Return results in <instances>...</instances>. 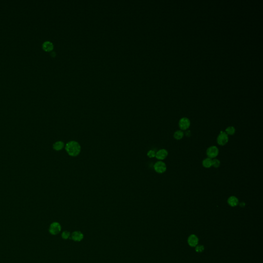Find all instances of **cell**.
Wrapping results in <instances>:
<instances>
[{
	"instance_id": "obj_11",
	"label": "cell",
	"mask_w": 263,
	"mask_h": 263,
	"mask_svg": "<svg viewBox=\"0 0 263 263\" xmlns=\"http://www.w3.org/2000/svg\"><path fill=\"white\" fill-rule=\"evenodd\" d=\"M64 147V143L62 141H58L56 142L53 144V148L57 151H61Z\"/></svg>"
},
{
	"instance_id": "obj_10",
	"label": "cell",
	"mask_w": 263,
	"mask_h": 263,
	"mask_svg": "<svg viewBox=\"0 0 263 263\" xmlns=\"http://www.w3.org/2000/svg\"><path fill=\"white\" fill-rule=\"evenodd\" d=\"M227 202L229 206L233 207L237 206L239 203L238 198L234 196H231L229 197V198L228 199Z\"/></svg>"
},
{
	"instance_id": "obj_5",
	"label": "cell",
	"mask_w": 263,
	"mask_h": 263,
	"mask_svg": "<svg viewBox=\"0 0 263 263\" xmlns=\"http://www.w3.org/2000/svg\"><path fill=\"white\" fill-rule=\"evenodd\" d=\"M206 153L208 158H215L219 153V150L216 146H211L207 149Z\"/></svg>"
},
{
	"instance_id": "obj_7",
	"label": "cell",
	"mask_w": 263,
	"mask_h": 263,
	"mask_svg": "<svg viewBox=\"0 0 263 263\" xmlns=\"http://www.w3.org/2000/svg\"><path fill=\"white\" fill-rule=\"evenodd\" d=\"M168 155V152L166 149H160L156 153L155 157L159 160H162L166 158Z\"/></svg>"
},
{
	"instance_id": "obj_19",
	"label": "cell",
	"mask_w": 263,
	"mask_h": 263,
	"mask_svg": "<svg viewBox=\"0 0 263 263\" xmlns=\"http://www.w3.org/2000/svg\"><path fill=\"white\" fill-rule=\"evenodd\" d=\"M195 250L197 252L201 253L204 250V247L203 246H201V245L196 246V248H195Z\"/></svg>"
},
{
	"instance_id": "obj_4",
	"label": "cell",
	"mask_w": 263,
	"mask_h": 263,
	"mask_svg": "<svg viewBox=\"0 0 263 263\" xmlns=\"http://www.w3.org/2000/svg\"><path fill=\"white\" fill-rule=\"evenodd\" d=\"M155 171L159 174H162L167 170V166L165 162L161 161L156 162L154 166Z\"/></svg>"
},
{
	"instance_id": "obj_1",
	"label": "cell",
	"mask_w": 263,
	"mask_h": 263,
	"mask_svg": "<svg viewBox=\"0 0 263 263\" xmlns=\"http://www.w3.org/2000/svg\"><path fill=\"white\" fill-rule=\"evenodd\" d=\"M65 150L68 155L72 157H76L80 154L81 150L80 144L76 141L72 140L66 143Z\"/></svg>"
},
{
	"instance_id": "obj_9",
	"label": "cell",
	"mask_w": 263,
	"mask_h": 263,
	"mask_svg": "<svg viewBox=\"0 0 263 263\" xmlns=\"http://www.w3.org/2000/svg\"><path fill=\"white\" fill-rule=\"evenodd\" d=\"M189 245L191 247H196L198 243V238L194 234L191 235L188 239Z\"/></svg>"
},
{
	"instance_id": "obj_2",
	"label": "cell",
	"mask_w": 263,
	"mask_h": 263,
	"mask_svg": "<svg viewBox=\"0 0 263 263\" xmlns=\"http://www.w3.org/2000/svg\"><path fill=\"white\" fill-rule=\"evenodd\" d=\"M61 230V225L58 222H54L49 226V232L54 235L59 234Z\"/></svg>"
},
{
	"instance_id": "obj_17",
	"label": "cell",
	"mask_w": 263,
	"mask_h": 263,
	"mask_svg": "<svg viewBox=\"0 0 263 263\" xmlns=\"http://www.w3.org/2000/svg\"><path fill=\"white\" fill-rule=\"evenodd\" d=\"M220 162L218 159L214 158V159L212 160V166H213L214 168H218L220 166Z\"/></svg>"
},
{
	"instance_id": "obj_12",
	"label": "cell",
	"mask_w": 263,
	"mask_h": 263,
	"mask_svg": "<svg viewBox=\"0 0 263 263\" xmlns=\"http://www.w3.org/2000/svg\"><path fill=\"white\" fill-rule=\"evenodd\" d=\"M42 48L46 51H50L53 49L54 45L50 41H45L42 44Z\"/></svg>"
},
{
	"instance_id": "obj_3",
	"label": "cell",
	"mask_w": 263,
	"mask_h": 263,
	"mask_svg": "<svg viewBox=\"0 0 263 263\" xmlns=\"http://www.w3.org/2000/svg\"><path fill=\"white\" fill-rule=\"evenodd\" d=\"M228 141V135L224 132H221L217 138V142L218 144L221 146L226 144Z\"/></svg>"
},
{
	"instance_id": "obj_14",
	"label": "cell",
	"mask_w": 263,
	"mask_h": 263,
	"mask_svg": "<svg viewBox=\"0 0 263 263\" xmlns=\"http://www.w3.org/2000/svg\"><path fill=\"white\" fill-rule=\"evenodd\" d=\"M184 136V132L181 130L176 131L174 134V138L176 140L182 139Z\"/></svg>"
},
{
	"instance_id": "obj_16",
	"label": "cell",
	"mask_w": 263,
	"mask_h": 263,
	"mask_svg": "<svg viewBox=\"0 0 263 263\" xmlns=\"http://www.w3.org/2000/svg\"><path fill=\"white\" fill-rule=\"evenodd\" d=\"M71 234L70 232H68L67 231H63L62 232L61 236H62V238L63 239H67L71 237Z\"/></svg>"
},
{
	"instance_id": "obj_13",
	"label": "cell",
	"mask_w": 263,
	"mask_h": 263,
	"mask_svg": "<svg viewBox=\"0 0 263 263\" xmlns=\"http://www.w3.org/2000/svg\"><path fill=\"white\" fill-rule=\"evenodd\" d=\"M202 166L206 168H210L212 166V159L209 158H205L202 161Z\"/></svg>"
},
{
	"instance_id": "obj_6",
	"label": "cell",
	"mask_w": 263,
	"mask_h": 263,
	"mask_svg": "<svg viewBox=\"0 0 263 263\" xmlns=\"http://www.w3.org/2000/svg\"><path fill=\"white\" fill-rule=\"evenodd\" d=\"M179 127L180 130L185 131L188 129L190 126V121L186 117L182 118L179 121Z\"/></svg>"
},
{
	"instance_id": "obj_20",
	"label": "cell",
	"mask_w": 263,
	"mask_h": 263,
	"mask_svg": "<svg viewBox=\"0 0 263 263\" xmlns=\"http://www.w3.org/2000/svg\"><path fill=\"white\" fill-rule=\"evenodd\" d=\"M239 206H240L241 207H245V202H241V203L239 204Z\"/></svg>"
},
{
	"instance_id": "obj_8",
	"label": "cell",
	"mask_w": 263,
	"mask_h": 263,
	"mask_svg": "<svg viewBox=\"0 0 263 263\" xmlns=\"http://www.w3.org/2000/svg\"><path fill=\"white\" fill-rule=\"evenodd\" d=\"M71 238L75 242H80L83 239L84 235L82 232L77 231L71 234Z\"/></svg>"
},
{
	"instance_id": "obj_15",
	"label": "cell",
	"mask_w": 263,
	"mask_h": 263,
	"mask_svg": "<svg viewBox=\"0 0 263 263\" xmlns=\"http://www.w3.org/2000/svg\"><path fill=\"white\" fill-rule=\"evenodd\" d=\"M235 132V128L233 126H229L226 129V133L228 135H233Z\"/></svg>"
},
{
	"instance_id": "obj_18",
	"label": "cell",
	"mask_w": 263,
	"mask_h": 263,
	"mask_svg": "<svg viewBox=\"0 0 263 263\" xmlns=\"http://www.w3.org/2000/svg\"><path fill=\"white\" fill-rule=\"evenodd\" d=\"M147 156L149 158H154L156 156V152L154 150H150L147 153Z\"/></svg>"
}]
</instances>
